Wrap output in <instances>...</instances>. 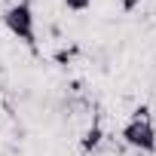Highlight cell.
I'll return each mask as SVG.
<instances>
[{
    "label": "cell",
    "mask_w": 156,
    "mask_h": 156,
    "mask_svg": "<svg viewBox=\"0 0 156 156\" xmlns=\"http://www.w3.org/2000/svg\"><path fill=\"white\" fill-rule=\"evenodd\" d=\"M98 144H101V129H98V126H92V129H89V132L83 135L80 147H83V150H95Z\"/></svg>",
    "instance_id": "3957f363"
},
{
    "label": "cell",
    "mask_w": 156,
    "mask_h": 156,
    "mask_svg": "<svg viewBox=\"0 0 156 156\" xmlns=\"http://www.w3.org/2000/svg\"><path fill=\"white\" fill-rule=\"evenodd\" d=\"M122 141L135 150L153 153L156 150V129L150 126V119H132L122 126Z\"/></svg>",
    "instance_id": "7a4b0ae2"
},
{
    "label": "cell",
    "mask_w": 156,
    "mask_h": 156,
    "mask_svg": "<svg viewBox=\"0 0 156 156\" xmlns=\"http://www.w3.org/2000/svg\"><path fill=\"white\" fill-rule=\"evenodd\" d=\"M64 6H67L70 12H86V9L92 6V0H64Z\"/></svg>",
    "instance_id": "277c9868"
},
{
    "label": "cell",
    "mask_w": 156,
    "mask_h": 156,
    "mask_svg": "<svg viewBox=\"0 0 156 156\" xmlns=\"http://www.w3.org/2000/svg\"><path fill=\"white\" fill-rule=\"evenodd\" d=\"M119 3H122V9H126V12H132V9H138V6H141V0H119Z\"/></svg>",
    "instance_id": "5b68a950"
},
{
    "label": "cell",
    "mask_w": 156,
    "mask_h": 156,
    "mask_svg": "<svg viewBox=\"0 0 156 156\" xmlns=\"http://www.w3.org/2000/svg\"><path fill=\"white\" fill-rule=\"evenodd\" d=\"M3 25H6L9 34H16L22 43H28V46L37 43V34H34V9H31L28 0L12 3V6L3 12Z\"/></svg>",
    "instance_id": "6da1fadb"
}]
</instances>
